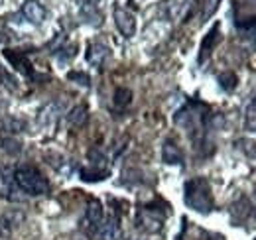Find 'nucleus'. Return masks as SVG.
<instances>
[{
  "label": "nucleus",
  "mask_w": 256,
  "mask_h": 240,
  "mask_svg": "<svg viewBox=\"0 0 256 240\" xmlns=\"http://www.w3.org/2000/svg\"><path fill=\"white\" fill-rule=\"evenodd\" d=\"M2 2H4V0H0V4H2Z\"/></svg>",
  "instance_id": "nucleus-24"
},
{
  "label": "nucleus",
  "mask_w": 256,
  "mask_h": 240,
  "mask_svg": "<svg viewBox=\"0 0 256 240\" xmlns=\"http://www.w3.org/2000/svg\"><path fill=\"white\" fill-rule=\"evenodd\" d=\"M184 199H186V205L190 209L203 212V214L211 212L215 207L211 185L205 178H193V180L188 181L186 187H184Z\"/></svg>",
  "instance_id": "nucleus-1"
},
{
  "label": "nucleus",
  "mask_w": 256,
  "mask_h": 240,
  "mask_svg": "<svg viewBox=\"0 0 256 240\" xmlns=\"http://www.w3.org/2000/svg\"><path fill=\"white\" fill-rule=\"evenodd\" d=\"M22 14L26 16V20H30L32 24H42L48 16L46 8L38 2V0H26L24 6H22Z\"/></svg>",
  "instance_id": "nucleus-6"
},
{
  "label": "nucleus",
  "mask_w": 256,
  "mask_h": 240,
  "mask_svg": "<svg viewBox=\"0 0 256 240\" xmlns=\"http://www.w3.org/2000/svg\"><path fill=\"white\" fill-rule=\"evenodd\" d=\"M102 218H104V210H102V205L93 199L89 205H87V212H85V222L93 228V230H98V226L102 224Z\"/></svg>",
  "instance_id": "nucleus-9"
},
{
  "label": "nucleus",
  "mask_w": 256,
  "mask_h": 240,
  "mask_svg": "<svg viewBox=\"0 0 256 240\" xmlns=\"http://www.w3.org/2000/svg\"><path fill=\"white\" fill-rule=\"evenodd\" d=\"M112 100H114V104L118 108H124V106H128L132 102V90L124 89V87H118V89L114 90V98Z\"/></svg>",
  "instance_id": "nucleus-18"
},
{
  "label": "nucleus",
  "mask_w": 256,
  "mask_h": 240,
  "mask_svg": "<svg viewBox=\"0 0 256 240\" xmlns=\"http://www.w3.org/2000/svg\"><path fill=\"white\" fill-rule=\"evenodd\" d=\"M38 122H40L42 126H54V124L58 122V106H56V102L46 104V106L38 112Z\"/></svg>",
  "instance_id": "nucleus-13"
},
{
  "label": "nucleus",
  "mask_w": 256,
  "mask_h": 240,
  "mask_svg": "<svg viewBox=\"0 0 256 240\" xmlns=\"http://www.w3.org/2000/svg\"><path fill=\"white\" fill-rule=\"evenodd\" d=\"M236 75L232 73V71H224V73H221L219 75V85L223 87L224 90H232L236 89Z\"/></svg>",
  "instance_id": "nucleus-19"
},
{
  "label": "nucleus",
  "mask_w": 256,
  "mask_h": 240,
  "mask_svg": "<svg viewBox=\"0 0 256 240\" xmlns=\"http://www.w3.org/2000/svg\"><path fill=\"white\" fill-rule=\"evenodd\" d=\"M162 160H164V164H168V166H180V164H184V154H182L180 146H178L174 140H166V142H164Z\"/></svg>",
  "instance_id": "nucleus-7"
},
{
  "label": "nucleus",
  "mask_w": 256,
  "mask_h": 240,
  "mask_svg": "<svg viewBox=\"0 0 256 240\" xmlns=\"http://www.w3.org/2000/svg\"><path fill=\"white\" fill-rule=\"evenodd\" d=\"M128 240H144V238H128Z\"/></svg>",
  "instance_id": "nucleus-23"
},
{
  "label": "nucleus",
  "mask_w": 256,
  "mask_h": 240,
  "mask_svg": "<svg viewBox=\"0 0 256 240\" xmlns=\"http://www.w3.org/2000/svg\"><path fill=\"white\" fill-rule=\"evenodd\" d=\"M108 178V170H102V168H85L81 170V180L83 181H102Z\"/></svg>",
  "instance_id": "nucleus-16"
},
{
  "label": "nucleus",
  "mask_w": 256,
  "mask_h": 240,
  "mask_svg": "<svg viewBox=\"0 0 256 240\" xmlns=\"http://www.w3.org/2000/svg\"><path fill=\"white\" fill-rule=\"evenodd\" d=\"M20 220H22V216L16 214V212H6V214H2V218H0V234H2V236H10L12 230L20 224Z\"/></svg>",
  "instance_id": "nucleus-12"
},
{
  "label": "nucleus",
  "mask_w": 256,
  "mask_h": 240,
  "mask_svg": "<svg viewBox=\"0 0 256 240\" xmlns=\"http://www.w3.org/2000/svg\"><path fill=\"white\" fill-rule=\"evenodd\" d=\"M0 130H4V132H24L26 130V124L24 122H20L18 118H12V116H6V118L0 120Z\"/></svg>",
  "instance_id": "nucleus-17"
},
{
  "label": "nucleus",
  "mask_w": 256,
  "mask_h": 240,
  "mask_svg": "<svg viewBox=\"0 0 256 240\" xmlns=\"http://www.w3.org/2000/svg\"><path fill=\"white\" fill-rule=\"evenodd\" d=\"M120 234H122L120 220L116 216H108L98 226V236H100V240H120Z\"/></svg>",
  "instance_id": "nucleus-5"
},
{
  "label": "nucleus",
  "mask_w": 256,
  "mask_h": 240,
  "mask_svg": "<svg viewBox=\"0 0 256 240\" xmlns=\"http://www.w3.org/2000/svg\"><path fill=\"white\" fill-rule=\"evenodd\" d=\"M252 216L256 218V195L252 197Z\"/></svg>",
  "instance_id": "nucleus-21"
},
{
  "label": "nucleus",
  "mask_w": 256,
  "mask_h": 240,
  "mask_svg": "<svg viewBox=\"0 0 256 240\" xmlns=\"http://www.w3.org/2000/svg\"><path fill=\"white\" fill-rule=\"evenodd\" d=\"M85 2H87V4H96L98 0H85Z\"/></svg>",
  "instance_id": "nucleus-22"
},
{
  "label": "nucleus",
  "mask_w": 256,
  "mask_h": 240,
  "mask_svg": "<svg viewBox=\"0 0 256 240\" xmlns=\"http://www.w3.org/2000/svg\"><path fill=\"white\" fill-rule=\"evenodd\" d=\"M87 118H89V110H87L85 104L73 106V108L69 110V114H67V120H69L71 126H83V124L87 122Z\"/></svg>",
  "instance_id": "nucleus-14"
},
{
  "label": "nucleus",
  "mask_w": 256,
  "mask_h": 240,
  "mask_svg": "<svg viewBox=\"0 0 256 240\" xmlns=\"http://www.w3.org/2000/svg\"><path fill=\"white\" fill-rule=\"evenodd\" d=\"M67 77H69L71 81H77V83H79V85H83V87H89V85H91V79H89V75H85V73L71 71Z\"/></svg>",
  "instance_id": "nucleus-20"
},
{
  "label": "nucleus",
  "mask_w": 256,
  "mask_h": 240,
  "mask_svg": "<svg viewBox=\"0 0 256 240\" xmlns=\"http://www.w3.org/2000/svg\"><path fill=\"white\" fill-rule=\"evenodd\" d=\"M219 40H221V30H219V24H215L209 34L205 36V40H203V44H201V54H199V61H205L209 56H211V52L215 50V46L219 44Z\"/></svg>",
  "instance_id": "nucleus-8"
},
{
  "label": "nucleus",
  "mask_w": 256,
  "mask_h": 240,
  "mask_svg": "<svg viewBox=\"0 0 256 240\" xmlns=\"http://www.w3.org/2000/svg\"><path fill=\"white\" fill-rule=\"evenodd\" d=\"M14 181L20 187V191H24L28 195H46L50 191L48 180L34 166H20L14 174Z\"/></svg>",
  "instance_id": "nucleus-2"
},
{
  "label": "nucleus",
  "mask_w": 256,
  "mask_h": 240,
  "mask_svg": "<svg viewBox=\"0 0 256 240\" xmlns=\"http://www.w3.org/2000/svg\"><path fill=\"white\" fill-rule=\"evenodd\" d=\"M108 54H110V50H108L106 46L95 42V44H91V46L87 48V61H89L93 67H102V63L106 61Z\"/></svg>",
  "instance_id": "nucleus-10"
},
{
  "label": "nucleus",
  "mask_w": 256,
  "mask_h": 240,
  "mask_svg": "<svg viewBox=\"0 0 256 240\" xmlns=\"http://www.w3.org/2000/svg\"><path fill=\"white\" fill-rule=\"evenodd\" d=\"M138 226L150 234L160 232L164 226V214L154 209H140L138 210Z\"/></svg>",
  "instance_id": "nucleus-3"
},
{
  "label": "nucleus",
  "mask_w": 256,
  "mask_h": 240,
  "mask_svg": "<svg viewBox=\"0 0 256 240\" xmlns=\"http://www.w3.org/2000/svg\"><path fill=\"white\" fill-rule=\"evenodd\" d=\"M4 58L10 61L20 73H24V75H32V65H30V61L28 58L22 54V52H16V50H6L4 52Z\"/></svg>",
  "instance_id": "nucleus-11"
},
{
  "label": "nucleus",
  "mask_w": 256,
  "mask_h": 240,
  "mask_svg": "<svg viewBox=\"0 0 256 240\" xmlns=\"http://www.w3.org/2000/svg\"><path fill=\"white\" fill-rule=\"evenodd\" d=\"M81 16L85 18V22H89V24H95V26H100V22H102V14L96 10L95 4H83V8H81Z\"/></svg>",
  "instance_id": "nucleus-15"
},
{
  "label": "nucleus",
  "mask_w": 256,
  "mask_h": 240,
  "mask_svg": "<svg viewBox=\"0 0 256 240\" xmlns=\"http://www.w3.org/2000/svg\"><path fill=\"white\" fill-rule=\"evenodd\" d=\"M114 24H116L118 32L124 38H132L136 34V18H134V14L130 10L122 8V6L114 8Z\"/></svg>",
  "instance_id": "nucleus-4"
}]
</instances>
